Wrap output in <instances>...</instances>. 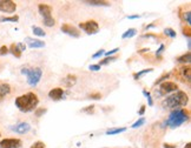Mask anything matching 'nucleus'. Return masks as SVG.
Segmentation results:
<instances>
[{"label": "nucleus", "mask_w": 191, "mask_h": 148, "mask_svg": "<svg viewBox=\"0 0 191 148\" xmlns=\"http://www.w3.org/2000/svg\"><path fill=\"white\" fill-rule=\"evenodd\" d=\"M14 104L20 112L28 113V112H32L37 108V106L39 105V98L33 92H28L26 94L18 96L16 99Z\"/></svg>", "instance_id": "obj_1"}, {"label": "nucleus", "mask_w": 191, "mask_h": 148, "mask_svg": "<svg viewBox=\"0 0 191 148\" xmlns=\"http://www.w3.org/2000/svg\"><path fill=\"white\" fill-rule=\"evenodd\" d=\"M189 102V96L185 92L183 91H177L169 96H166L162 102V106L164 108H169V109H179L181 107L186 106Z\"/></svg>", "instance_id": "obj_2"}, {"label": "nucleus", "mask_w": 191, "mask_h": 148, "mask_svg": "<svg viewBox=\"0 0 191 148\" xmlns=\"http://www.w3.org/2000/svg\"><path fill=\"white\" fill-rule=\"evenodd\" d=\"M189 116H190V113L188 109H184V108L175 109L170 113L169 118L166 119L165 125L169 126L170 128H177V127L182 126L184 122L188 121Z\"/></svg>", "instance_id": "obj_3"}, {"label": "nucleus", "mask_w": 191, "mask_h": 148, "mask_svg": "<svg viewBox=\"0 0 191 148\" xmlns=\"http://www.w3.org/2000/svg\"><path fill=\"white\" fill-rule=\"evenodd\" d=\"M21 74L27 77V84L32 87H36L39 84L40 79L43 77V70L40 67H34V68H23L20 71Z\"/></svg>", "instance_id": "obj_4"}, {"label": "nucleus", "mask_w": 191, "mask_h": 148, "mask_svg": "<svg viewBox=\"0 0 191 148\" xmlns=\"http://www.w3.org/2000/svg\"><path fill=\"white\" fill-rule=\"evenodd\" d=\"M38 11L40 13V15L44 18V25L47 27H52L55 25V20L52 17V7L50 5L46 4H39L38 5Z\"/></svg>", "instance_id": "obj_5"}, {"label": "nucleus", "mask_w": 191, "mask_h": 148, "mask_svg": "<svg viewBox=\"0 0 191 148\" xmlns=\"http://www.w3.org/2000/svg\"><path fill=\"white\" fill-rule=\"evenodd\" d=\"M178 91V85L173 81H164L162 84H159V87L155 91L156 96H164L168 95L170 93H175Z\"/></svg>", "instance_id": "obj_6"}, {"label": "nucleus", "mask_w": 191, "mask_h": 148, "mask_svg": "<svg viewBox=\"0 0 191 148\" xmlns=\"http://www.w3.org/2000/svg\"><path fill=\"white\" fill-rule=\"evenodd\" d=\"M79 28L83 29L86 34H96L99 32V24L96 20H87L79 24Z\"/></svg>", "instance_id": "obj_7"}, {"label": "nucleus", "mask_w": 191, "mask_h": 148, "mask_svg": "<svg viewBox=\"0 0 191 148\" xmlns=\"http://www.w3.org/2000/svg\"><path fill=\"white\" fill-rule=\"evenodd\" d=\"M177 78L179 79L183 82H188L190 84V79H191V67L189 65H184L182 67L177 68Z\"/></svg>", "instance_id": "obj_8"}, {"label": "nucleus", "mask_w": 191, "mask_h": 148, "mask_svg": "<svg viewBox=\"0 0 191 148\" xmlns=\"http://www.w3.org/2000/svg\"><path fill=\"white\" fill-rule=\"evenodd\" d=\"M23 146V141L17 138H9L0 141V148H20Z\"/></svg>", "instance_id": "obj_9"}, {"label": "nucleus", "mask_w": 191, "mask_h": 148, "mask_svg": "<svg viewBox=\"0 0 191 148\" xmlns=\"http://www.w3.org/2000/svg\"><path fill=\"white\" fill-rule=\"evenodd\" d=\"M17 9V4L12 0H0V12L14 13Z\"/></svg>", "instance_id": "obj_10"}, {"label": "nucleus", "mask_w": 191, "mask_h": 148, "mask_svg": "<svg viewBox=\"0 0 191 148\" xmlns=\"http://www.w3.org/2000/svg\"><path fill=\"white\" fill-rule=\"evenodd\" d=\"M60 29H62L63 33L70 35V36H73V38H79L80 36V32L78 31V28L70 25V24H63Z\"/></svg>", "instance_id": "obj_11"}, {"label": "nucleus", "mask_w": 191, "mask_h": 148, "mask_svg": "<svg viewBox=\"0 0 191 148\" xmlns=\"http://www.w3.org/2000/svg\"><path fill=\"white\" fill-rule=\"evenodd\" d=\"M11 129H12L13 132H16V133H18V134H25V133L30 132V129H31V125H30L28 122H19L18 125L12 126Z\"/></svg>", "instance_id": "obj_12"}, {"label": "nucleus", "mask_w": 191, "mask_h": 148, "mask_svg": "<svg viewBox=\"0 0 191 148\" xmlns=\"http://www.w3.org/2000/svg\"><path fill=\"white\" fill-rule=\"evenodd\" d=\"M64 94H65L64 88L55 87V88H52V89L48 92V98L52 99V100H55V101H58V100H62V99H63Z\"/></svg>", "instance_id": "obj_13"}, {"label": "nucleus", "mask_w": 191, "mask_h": 148, "mask_svg": "<svg viewBox=\"0 0 191 148\" xmlns=\"http://www.w3.org/2000/svg\"><path fill=\"white\" fill-rule=\"evenodd\" d=\"M25 41H26V44H27L30 48H43V47H45V43L41 41L40 39H33V38L26 36Z\"/></svg>", "instance_id": "obj_14"}, {"label": "nucleus", "mask_w": 191, "mask_h": 148, "mask_svg": "<svg viewBox=\"0 0 191 148\" xmlns=\"http://www.w3.org/2000/svg\"><path fill=\"white\" fill-rule=\"evenodd\" d=\"M83 4H86V5H90V6H105V7H109L111 6V2L110 1H105V0H84L82 1Z\"/></svg>", "instance_id": "obj_15"}, {"label": "nucleus", "mask_w": 191, "mask_h": 148, "mask_svg": "<svg viewBox=\"0 0 191 148\" xmlns=\"http://www.w3.org/2000/svg\"><path fill=\"white\" fill-rule=\"evenodd\" d=\"M62 82H63V85L65 87L71 88L72 86L76 85V82H77V77L73 75V74H69L66 78H64L63 80H62Z\"/></svg>", "instance_id": "obj_16"}, {"label": "nucleus", "mask_w": 191, "mask_h": 148, "mask_svg": "<svg viewBox=\"0 0 191 148\" xmlns=\"http://www.w3.org/2000/svg\"><path fill=\"white\" fill-rule=\"evenodd\" d=\"M9 93H11V86L9 84H1L0 85V98L9 95Z\"/></svg>", "instance_id": "obj_17"}, {"label": "nucleus", "mask_w": 191, "mask_h": 148, "mask_svg": "<svg viewBox=\"0 0 191 148\" xmlns=\"http://www.w3.org/2000/svg\"><path fill=\"white\" fill-rule=\"evenodd\" d=\"M176 60L178 61V62H182V64H189L191 60V53L190 51H188L186 53H184L183 55H181V57H178Z\"/></svg>", "instance_id": "obj_18"}, {"label": "nucleus", "mask_w": 191, "mask_h": 148, "mask_svg": "<svg viewBox=\"0 0 191 148\" xmlns=\"http://www.w3.org/2000/svg\"><path fill=\"white\" fill-rule=\"evenodd\" d=\"M9 52H11L16 58H20L21 57V51L19 50V47L17 46V44H12L11 46H9Z\"/></svg>", "instance_id": "obj_19"}, {"label": "nucleus", "mask_w": 191, "mask_h": 148, "mask_svg": "<svg viewBox=\"0 0 191 148\" xmlns=\"http://www.w3.org/2000/svg\"><path fill=\"white\" fill-rule=\"evenodd\" d=\"M127 128L126 127H117V128H111L109 131H106V135H116V134H120L123 132H125Z\"/></svg>", "instance_id": "obj_20"}, {"label": "nucleus", "mask_w": 191, "mask_h": 148, "mask_svg": "<svg viewBox=\"0 0 191 148\" xmlns=\"http://www.w3.org/2000/svg\"><path fill=\"white\" fill-rule=\"evenodd\" d=\"M152 71H154V68H145V70L139 71V72H137V73L133 74V79H135V80H139L143 75H145L147 73H151Z\"/></svg>", "instance_id": "obj_21"}, {"label": "nucleus", "mask_w": 191, "mask_h": 148, "mask_svg": "<svg viewBox=\"0 0 191 148\" xmlns=\"http://www.w3.org/2000/svg\"><path fill=\"white\" fill-rule=\"evenodd\" d=\"M136 34H137V29H136V28H129L126 32H124V33H123L122 38H123V39H130V38L135 36Z\"/></svg>", "instance_id": "obj_22"}, {"label": "nucleus", "mask_w": 191, "mask_h": 148, "mask_svg": "<svg viewBox=\"0 0 191 148\" xmlns=\"http://www.w3.org/2000/svg\"><path fill=\"white\" fill-rule=\"evenodd\" d=\"M19 20L18 15H12V17H2L0 18L1 22H17Z\"/></svg>", "instance_id": "obj_23"}, {"label": "nucleus", "mask_w": 191, "mask_h": 148, "mask_svg": "<svg viewBox=\"0 0 191 148\" xmlns=\"http://www.w3.org/2000/svg\"><path fill=\"white\" fill-rule=\"evenodd\" d=\"M181 18H182V20L184 22H186L188 25H190L191 22V12L190 11H186V12H184L181 14Z\"/></svg>", "instance_id": "obj_24"}, {"label": "nucleus", "mask_w": 191, "mask_h": 148, "mask_svg": "<svg viewBox=\"0 0 191 148\" xmlns=\"http://www.w3.org/2000/svg\"><path fill=\"white\" fill-rule=\"evenodd\" d=\"M32 31H33V33L36 35H38V36H45L46 35V33L44 32V29L38 26H32Z\"/></svg>", "instance_id": "obj_25"}, {"label": "nucleus", "mask_w": 191, "mask_h": 148, "mask_svg": "<svg viewBox=\"0 0 191 148\" xmlns=\"http://www.w3.org/2000/svg\"><path fill=\"white\" fill-rule=\"evenodd\" d=\"M143 95L145 96L146 99H147V104H149V106L151 107V106H154V100H152V96H151V93L150 92H147L146 89H143Z\"/></svg>", "instance_id": "obj_26"}, {"label": "nucleus", "mask_w": 191, "mask_h": 148, "mask_svg": "<svg viewBox=\"0 0 191 148\" xmlns=\"http://www.w3.org/2000/svg\"><path fill=\"white\" fill-rule=\"evenodd\" d=\"M164 34L168 35V36H170L171 39H173V38H176V36H177L176 31L172 29V28H170V27H168V28H165V29H164Z\"/></svg>", "instance_id": "obj_27"}, {"label": "nucleus", "mask_w": 191, "mask_h": 148, "mask_svg": "<svg viewBox=\"0 0 191 148\" xmlns=\"http://www.w3.org/2000/svg\"><path fill=\"white\" fill-rule=\"evenodd\" d=\"M117 60V58L116 57H106L105 59H103V60L99 61V66H101V65H108V64H110V62H112V61Z\"/></svg>", "instance_id": "obj_28"}, {"label": "nucleus", "mask_w": 191, "mask_h": 148, "mask_svg": "<svg viewBox=\"0 0 191 148\" xmlns=\"http://www.w3.org/2000/svg\"><path fill=\"white\" fill-rule=\"evenodd\" d=\"M170 78V73H166V74H163L162 77L159 79H157L155 81V85L157 86V85H159V84H162V82H164V81H166V79Z\"/></svg>", "instance_id": "obj_29"}, {"label": "nucleus", "mask_w": 191, "mask_h": 148, "mask_svg": "<svg viewBox=\"0 0 191 148\" xmlns=\"http://www.w3.org/2000/svg\"><path fill=\"white\" fill-rule=\"evenodd\" d=\"M144 123H145V119H144V118H140V119H138V120L131 126V128H138V127L143 126Z\"/></svg>", "instance_id": "obj_30"}, {"label": "nucleus", "mask_w": 191, "mask_h": 148, "mask_svg": "<svg viewBox=\"0 0 191 148\" xmlns=\"http://www.w3.org/2000/svg\"><path fill=\"white\" fill-rule=\"evenodd\" d=\"M46 112H47V109L44 108V107H41V108H36V109H34V114H36V116H38V118H39V116H43Z\"/></svg>", "instance_id": "obj_31"}, {"label": "nucleus", "mask_w": 191, "mask_h": 148, "mask_svg": "<svg viewBox=\"0 0 191 148\" xmlns=\"http://www.w3.org/2000/svg\"><path fill=\"white\" fill-rule=\"evenodd\" d=\"M83 113H86V114H92L94 112V106L91 105V106H87V107H85V108H83L82 109Z\"/></svg>", "instance_id": "obj_32"}, {"label": "nucleus", "mask_w": 191, "mask_h": 148, "mask_svg": "<svg viewBox=\"0 0 191 148\" xmlns=\"http://www.w3.org/2000/svg\"><path fill=\"white\" fill-rule=\"evenodd\" d=\"M183 35H185L186 38H189V39H190V36H191V29H190V26L183 27Z\"/></svg>", "instance_id": "obj_33"}, {"label": "nucleus", "mask_w": 191, "mask_h": 148, "mask_svg": "<svg viewBox=\"0 0 191 148\" xmlns=\"http://www.w3.org/2000/svg\"><path fill=\"white\" fill-rule=\"evenodd\" d=\"M89 99H92V100H99V99H101V94H100L99 92L91 93V94L89 95Z\"/></svg>", "instance_id": "obj_34"}, {"label": "nucleus", "mask_w": 191, "mask_h": 148, "mask_svg": "<svg viewBox=\"0 0 191 148\" xmlns=\"http://www.w3.org/2000/svg\"><path fill=\"white\" fill-rule=\"evenodd\" d=\"M30 148H45V143L41 142V141H37Z\"/></svg>", "instance_id": "obj_35"}, {"label": "nucleus", "mask_w": 191, "mask_h": 148, "mask_svg": "<svg viewBox=\"0 0 191 148\" xmlns=\"http://www.w3.org/2000/svg\"><path fill=\"white\" fill-rule=\"evenodd\" d=\"M104 53H105V50H99L97 53H94L93 55H92V58L93 59H97V58H100L101 55H104Z\"/></svg>", "instance_id": "obj_36"}, {"label": "nucleus", "mask_w": 191, "mask_h": 148, "mask_svg": "<svg viewBox=\"0 0 191 148\" xmlns=\"http://www.w3.org/2000/svg\"><path fill=\"white\" fill-rule=\"evenodd\" d=\"M9 53V47L7 46H1L0 47V55H6Z\"/></svg>", "instance_id": "obj_37"}, {"label": "nucleus", "mask_w": 191, "mask_h": 148, "mask_svg": "<svg viewBox=\"0 0 191 148\" xmlns=\"http://www.w3.org/2000/svg\"><path fill=\"white\" fill-rule=\"evenodd\" d=\"M164 48H165V46H164V45H161V46H159V48H158V50H157V52H156L157 58H161V54L164 52Z\"/></svg>", "instance_id": "obj_38"}, {"label": "nucleus", "mask_w": 191, "mask_h": 148, "mask_svg": "<svg viewBox=\"0 0 191 148\" xmlns=\"http://www.w3.org/2000/svg\"><path fill=\"white\" fill-rule=\"evenodd\" d=\"M119 51V48L117 47V48H113V50H111V51H108V52H105L104 54L106 55V57H111L112 54H115V53H117Z\"/></svg>", "instance_id": "obj_39"}, {"label": "nucleus", "mask_w": 191, "mask_h": 148, "mask_svg": "<svg viewBox=\"0 0 191 148\" xmlns=\"http://www.w3.org/2000/svg\"><path fill=\"white\" fill-rule=\"evenodd\" d=\"M89 70L92 71V72H97V71H100V66L99 65H90Z\"/></svg>", "instance_id": "obj_40"}, {"label": "nucleus", "mask_w": 191, "mask_h": 148, "mask_svg": "<svg viewBox=\"0 0 191 148\" xmlns=\"http://www.w3.org/2000/svg\"><path fill=\"white\" fill-rule=\"evenodd\" d=\"M145 109H146V106L145 105H142V106H140V109L138 111V114H139V115H144Z\"/></svg>", "instance_id": "obj_41"}, {"label": "nucleus", "mask_w": 191, "mask_h": 148, "mask_svg": "<svg viewBox=\"0 0 191 148\" xmlns=\"http://www.w3.org/2000/svg\"><path fill=\"white\" fill-rule=\"evenodd\" d=\"M17 46H18L19 50H20L21 52H24V51L26 50V46H25V44H23V43H19V44H17Z\"/></svg>", "instance_id": "obj_42"}, {"label": "nucleus", "mask_w": 191, "mask_h": 148, "mask_svg": "<svg viewBox=\"0 0 191 148\" xmlns=\"http://www.w3.org/2000/svg\"><path fill=\"white\" fill-rule=\"evenodd\" d=\"M164 148H177V146L172 143H164Z\"/></svg>", "instance_id": "obj_43"}, {"label": "nucleus", "mask_w": 191, "mask_h": 148, "mask_svg": "<svg viewBox=\"0 0 191 148\" xmlns=\"http://www.w3.org/2000/svg\"><path fill=\"white\" fill-rule=\"evenodd\" d=\"M138 18H140V15L135 14V15H129V17H127V19H138Z\"/></svg>", "instance_id": "obj_44"}, {"label": "nucleus", "mask_w": 191, "mask_h": 148, "mask_svg": "<svg viewBox=\"0 0 191 148\" xmlns=\"http://www.w3.org/2000/svg\"><path fill=\"white\" fill-rule=\"evenodd\" d=\"M150 50L149 48H143V50H140V51H138L139 53H146V52H149Z\"/></svg>", "instance_id": "obj_45"}, {"label": "nucleus", "mask_w": 191, "mask_h": 148, "mask_svg": "<svg viewBox=\"0 0 191 148\" xmlns=\"http://www.w3.org/2000/svg\"><path fill=\"white\" fill-rule=\"evenodd\" d=\"M190 47H191V41H190V39L188 40V48H189V51H190Z\"/></svg>", "instance_id": "obj_46"}, {"label": "nucleus", "mask_w": 191, "mask_h": 148, "mask_svg": "<svg viewBox=\"0 0 191 148\" xmlns=\"http://www.w3.org/2000/svg\"><path fill=\"white\" fill-rule=\"evenodd\" d=\"M184 148H191V143H190V142H188V143L185 145V147H184Z\"/></svg>", "instance_id": "obj_47"}, {"label": "nucleus", "mask_w": 191, "mask_h": 148, "mask_svg": "<svg viewBox=\"0 0 191 148\" xmlns=\"http://www.w3.org/2000/svg\"><path fill=\"white\" fill-rule=\"evenodd\" d=\"M0 135H1V133H0Z\"/></svg>", "instance_id": "obj_48"}]
</instances>
